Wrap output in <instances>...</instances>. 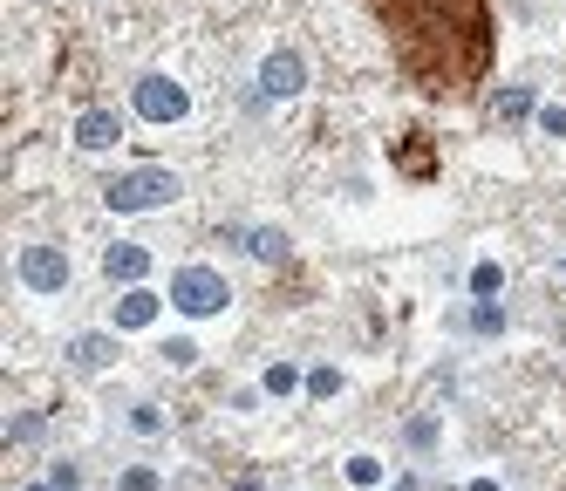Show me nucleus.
Wrapping results in <instances>:
<instances>
[{
	"instance_id": "20e7f679",
	"label": "nucleus",
	"mask_w": 566,
	"mask_h": 491,
	"mask_svg": "<svg viewBox=\"0 0 566 491\" xmlns=\"http://www.w3.org/2000/svg\"><path fill=\"white\" fill-rule=\"evenodd\" d=\"M130 110H137V123H157V130H171V123H185L191 116V89L178 76H137L130 82Z\"/></svg>"
},
{
	"instance_id": "ddd939ff",
	"label": "nucleus",
	"mask_w": 566,
	"mask_h": 491,
	"mask_svg": "<svg viewBox=\"0 0 566 491\" xmlns=\"http://www.w3.org/2000/svg\"><path fill=\"white\" fill-rule=\"evenodd\" d=\"M341 478H348L355 491H382V478H389V464H382L376 451H348V457H341Z\"/></svg>"
},
{
	"instance_id": "f8f14e48",
	"label": "nucleus",
	"mask_w": 566,
	"mask_h": 491,
	"mask_svg": "<svg viewBox=\"0 0 566 491\" xmlns=\"http://www.w3.org/2000/svg\"><path fill=\"white\" fill-rule=\"evenodd\" d=\"M239 239H246V253H253L260 266H287V253H294V239H287V226H246Z\"/></svg>"
},
{
	"instance_id": "a211bd4d",
	"label": "nucleus",
	"mask_w": 566,
	"mask_h": 491,
	"mask_svg": "<svg viewBox=\"0 0 566 491\" xmlns=\"http://www.w3.org/2000/svg\"><path fill=\"white\" fill-rule=\"evenodd\" d=\"M137 437H164L171 430V416H164V403H130V416H123Z\"/></svg>"
},
{
	"instance_id": "4468645a",
	"label": "nucleus",
	"mask_w": 566,
	"mask_h": 491,
	"mask_svg": "<svg viewBox=\"0 0 566 491\" xmlns=\"http://www.w3.org/2000/svg\"><path fill=\"white\" fill-rule=\"evenodd\" d=\"M498 116H505V123H532V116H539V89H532V82H505V89H498Z\"/></svg>"
},
{
	"instance_id": "9d476101",
	"label": "nucleus",
	"mask_w": 566,
	"mask_h": 491,
	"mask_svg": "<svg viewBox=\"0 0 566 491\" xmlns=\"http://www.w3.org/2000/svg\"><path fill=\"white\" fill-rule=\"evenodd\" d=\"M260 389H266V403H294V396H307V369L294 355H280V362L260 369Z\"/></svg>"
},
{
	"instance_id": "a878e982",
	"label": "nucleus",
	"mask_w": 566,
	"mask_h": 491,
	"mask_svg": "<svg viewBox=\"0 0 566 491\" xmlns=\"http://www.w3.org/2000/svg\"><path fill=\"white\" fill-rule=\"evenodd\" d=\"M382 491H416V478H403V485H382Z\"/></svg>"
},
{
	"instance_id": "0eeeda50",
	"label": "nucleus",
	"mask_w": 566,
	"mask_h": 491,
	"mask_svg": "<svg viewBox=\"0 0 566 491\" xmlns=\"http://www.w3.org/2000/svg\"><path fill=\"white\" fill-rule=\"evenodd\" d=\"M116 355H123V335H116V328H89V335L69 341V362H76L82 376H103V369H116Z\"/></svg>"
},
{
	"instance_id": "2eb2a0df",
	"label": "nucleus",
	"mask_w": 566,
	"mask_h": 491,
	"mask_svg": "<svg viewBox=\"0 0 566 491\" xmlns=\"http://www.w3.org/2000/svg\"><path fill=\"white\" fill-rule=\"evenodd\" d=\"M403 444H410V451H437V444H444V416H437V410H416L410 423H403Z\"/></svg>"
},
{
	"instance_id": "f257e3e1",
	"label": "nucleus",
	"mask_w": 566,
	"mask_h": 491,
	"mask_svg": "<svg viewBox=\"0 0 566 491\" xmlns=\"http://www.w3.org/2000/svg\"><path fill=\"white\" fill-rule=\"evenodd\" d=\"M178 191H185V178H178L171 164H137V171H123V178L103 185V205H110L116 219H137V212L178 205Z\"/></svg>"
},
{
	"instance_id": "412c9836",
	"label": "nucleus",
	"mask_w": 566,
	"mask_h": 491,
	"mask_svg": "<svg viewBox=\"0 0 566 491\" xmlns=\"http://www.w3.org/2000/svg\"><path fill=\"white\" fill-rule=\"evenodd\" d=\"M532 130L560 144V137H566V103H539V116H532Z\"/></svg>"
},
{
	"instance_id": "bb28decb",
	"label": "nucleus",
	"mask_w": 566,
	"mask_h": 491,
	"mask_svg": "<svg viewBox=\"0 0 566 491\" xmlns=\"http://www.w3.org/2000/svg\"><path fill=\"white\" fill-rule=\"evenodd\" d=\"M28 491H55V485H28Z\"/></svg>"
},
{
	"instance_id": "4be33fe9",
	"label": "nucleus",
	"mask_w": 566,
	"mask_h": 491,
	"mask_svg": "<svg viewBox=\"0 0 566 491\" xmlns=\"http://www.w3.org/2000/svg\"><path fill=\"white\" fill-rule=\"evenodd\" d=\"M41 430H48V423H41L35 410H28V416H7V444H35Z\"/></svg>"
},
{
	"instance_id": "cd10ccee",
	"label": "nucleus",
	"mask_w": 566,
	"mask_h": 491,
	"mask_svg": "<svg viewBox=\"0 0 566 491\" xmlns=\"http://www.w3.org/2000/svg\"><path fill=\"white\" fill-rule=\"evenodd\" d=\"M560 273H566V260H560Z\"/></svg>"
},
{
	"instance_id": "9b49d317",
	"label": "nucleus",
	"mask_w": 566,
	"mask_h": 491,
	"mask_svg": "<svg viewBox=\"0 0 566 491\" xmlns=\"http://www.w3.org/2000/svg\"><path fill=\"white\" fill-rule=\"evenodd\" d=\"M457 328H464V335H478V341H498L505 328H512V307H505V301H471L464 314H457Z\"/></svg>"
},
{
	"instance_id": "b1692460",
	"label": "nucleus",
	"mask_w": 566,
	"mask_h": 491,
	"mask_svg": "<svg viewBox=\"0 0 566 491\" xmlns=\"http://www.w3.org/2000/svg\"><path fill=\"white\" fill-rule=\"evenodd\" d=\"M464 491H505V478H471Z\"/></svg>"
},
{
	"instance_id": "7ed1b4c3",
	"label": "nucleus",
	"mask_w": 566,
	"mask_h": 491,
	"mask_svg": "<svg viewBox=\"0 0 566 491\" xmlns=\"http://www.w3.org/2000/svg\"><path fill=\"white\" fill-rule=\"evenodd\" d=\"M14 280H21L35 301H55V294H69V287H76V260H69V246L35 239V246H21V253H14Z\"/></svg>"
},
{
	"instance_id": "5701e85b",
	"label": "nucleus",
	"mask_w": 566,
	"mask_h": 491,
	"mask_svg": "<svg viewBox=\"0 0 566 491\" xmlns=\"http://www.w3.org/2000/svg\"><path fill=\"white\" fill-rule=\"evenodd\" d=\"M48 485H55V491H82V464H55V471H48Z\"/></svg>"
},
{
	"instance_id": "6ab92c4d",
	"label": "nucleus",
	"mask_w": 566,
	"mask_h": 491,
	"mask_svg": "<svg viewBox=\"0 0 566 491\" xmlns=\"http://www.w3.org/2000/svg\"><path fill=\"white\" fill-rule=\"evenodd\" d=\"M307 396H314V403H335L341 396V369L335 362H314V369H307Z\"/></svg>"
},
{
	"instance_id": "aec40b11",
	"label": "nucleus",
	"mask_w": 566,
	"mask_h": 491,
	"mask_svg": "<svg viewBox=\"0 0 566 491\" xmlns=\"http://www.w3.org/2000/svg\"><path fill=\"white\" fill-rule=\"evenodd\" d=\"M116 491H164V471L157 464H123L116 471Z\"/></svg>"
},
{
	"instance_id": "f3484780",
	"label": "nucleus",
	"mask_w": 566,
	"mask_h": 491,
	"mask_svg": "<svg viewBox=\"0 0 566 491\" xmlns=\"http://www.w3.org/2000/svg\"><path fill=\"white\" fill-rule=\"evenodd\" d=\"M471 301H505V266H498V260L471 266Z\"/></svg>"
},
{
	"instance_id": "39448f33",
	"label": "nucleus",
	"mask_w": 566,
	"mask_h": 491,
	"mask_svg": "<svg viewBox=\"0 0 566 491\" xmlns=\"http://www.w3.org/2000/svg\"><path fill=\"white\" fill-rule=\"evenodd\" d=\"M253 89H260L266 103H294V96L307 89V55L294 48V41L266 48V62H260V82H253Z\"/></svg>"
},
{
	"instance_id": "1a4fd4ad",
	"label": "nucleus",
	"mask_w": 566,
	"mask_h": 491,
	"mask_svg": "<svg viewBox=\"0 0 566 491\" xmlns=\"http://www.w3.org/2000/svg\"><path fill=\"white\" fill-rule=\"evenodd\" d=\"M103 273H110L116 287H144V280H151V246H137V239H116L110 253H103Z\"/></svg>"
},
{
	"instance_id": "f03ea898",
	"label": "nucleus",
	"mask_w": 566,
	"mask_h": 491,
	"mask_svg": "<svg viewBox=\"0 0 566 491\" xmlns=\"http://www.w3.org/2000/svg\"><path fill=\"white\" fill-rule=\"evenodd\" d=\"M171 307L185 314V321H212V314H226L232 307V280L219 273V266H205V260H191V266H178L171 273Z\"/></svg>"
},
{
	"instance_id": "6e6552de",
	"label": "nucleus",
	"mask_w": 566,
	"mask_h": 491,
	"mask_svg": "<svg viewBox=\"0 0 566 491\" xmlns=\"http://www.w3.org/2000/svg\"><path fill=\"white\" fill-rule=\"evenodd\" d=\"M69 137H76L82 151H116V144H123V116L103 110V103H89V110L69 123Z\"/></svg>"
},
{
	"instance_id": "423d86ee",
	"label": "nucleus",
	"mask_w": 566,
	"mask_h": 491,
	"mask_svg": "<svg viewBox=\"0 0 566 491\" xmlns=\"http://www.w3.org/2000/svg\"><path fill=\"white\" fill-rule=\"evenodd\" d=\"M164 307H171V294H157V287H123L110 307V328L116 335H144V328L164 321Z\"/></svg>"
},
{
	"instance_id": "dca6fc26",
	"label": "nucleus",
	"mask_w": 566,
	"mask_h": 491,
	"mask_svg": "<svg viewBox=\"0 0 566 491\" xmlns=\"http://www.w3.org/2000/svg\"><path fill=\"white\" fill-rule=\"evenodd\" d=\"M198 355H205V348H198L191 335H164V341H157V362H164L171 376H185V369H198Z\"/></svg>"
},
{
	"instance_id": "393cba45",
	"label": "nucleus",
	"mask_w": 566,
	"mask_h": 491,
	"mask_svg": "<svg viewBox=\"0 0 566 491\" xmlns=\"http://www.w3.org/2000/svg\"><path fill=\"white\" fill-rule=\"evenodd\" d=\"M232 491H266V485H260V478H239V485H232Z\"/></svg>"
}]
</instances>
